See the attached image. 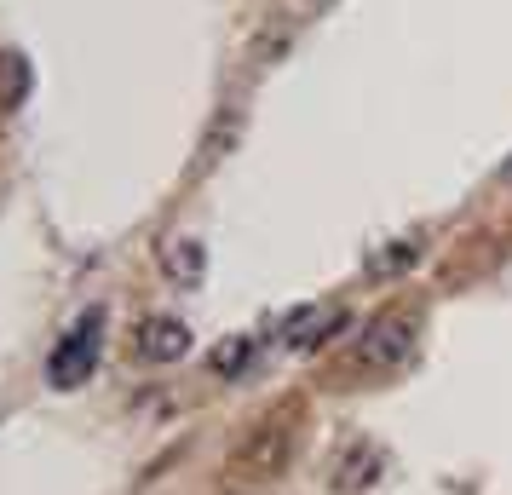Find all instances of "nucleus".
Segmentation results:
<instances>
[{
    "instance_id": "nucleus-1",
    "label": "nucleus",
    "mask_w": 512,
    "mask_h": 495,
    "mask_svg": "<svg viewBox=\"0 0 512 495\" xmlns=\"http://www.w3.org/2000/svg\"><path fill=\"white\" fill-rule=\"evenodd\" d=\"M98 346H104V311H87V317H81V323H70V334L52 346L47 380L58 386V392L87 386V375L98 369Z\"/></svg>"
},
{
    "instance_id": "nucleus-2",
    "label": "nucleus",
    "mask_w": 512,
    "mask_h": 495,
    "mask_svg": "<svg viewBox=\"0 0 512 495\" xmlns=\"http://www.w3.org/2000/svg\"><path fill=\"white\" fill-rule=\"evenodd\" d=\"M409 357H415V317H403V311L374 317L363 329V340H357V363L363 369H397Z\"/></svg>"
},
{
    "instance_id": "nucleus-3",
    "label": "nucleus",
    "mask_w": 512,
    "mask_h": 495,
    "mask_svg": "<svg viewBox=\"0 0 512 495\" xmlns=\"http://www.w3.org/2000/svg\"><path fill=\"white\" fill-rule=\"evenodd\" d=\"M190 352V329L179 317H144L139 323V357L144 363H179Z\"/></svg>"
},
{
    "instance_id": "nucleus-4",
    "label": "nucleus",
    "mask_w": 512,
    "mask_h": 495,
    "mask_svg": "<svg viewBox=\"0 0 512 495\" xmlns=\"http://www.w3.org/2000/svg\"><path fill=\"white\" fill-rule=\"evenodd\" d=\"M340 323H346L340 306H300V311H288V323H282V346H317Z\"/></svg>"
},
{
    "instance_id": "nucleus-5",
    "label": "nucleus",
    "mask_w": 512,
    "mask_h": 495,
    "mask_svg": "<svg viewBox=\"0 0 512 495\" xmlns=\"http://www.w3.org/2000/svg\"><path fill=\"white\" fill-rule=\"evenodd\" d=\"M415 260H420V236H397V242H386L369 260V271L374 277H397V271H409Z\"/></svg>"
},
{
    "instance_id": "nucleus-6",
    "label": "nucleus",
    "mask_w": 512,
    "mask_h": 495,
    "mask_svg": "<svg viewBox=\"0 0 512 495\" xmlns=\"http://www.w3.org/2000/svg\"><path fill=\"white\" fill-rule=\"evenodd\" d=\"M167 271L179 283H202V248L196 242H167Z\"/></svg>"
},
{
    "instance_id": "nucleus-7",
    "label": "nucleus",
    "mask_w": 512,
    "mask_h": 495,
    "mask_svg": "<svg viewBox=\"0 0 512 495\" xmlns=\"http://www.w3.org/2000/svg\"><path fill=\"white\" fill-rule=\"evenodd\" d=\"M208 363H213V375H242V363H248V340H242V334H236V340H225Z\"/></svg>"
},
{
    "instance_id": "nucleus-8",
    "label": "nucleus",
    "mask_w": 512,
    "mask_h": 495,
    "mask_svg": "<svg viewBox=\"0 0 512 495\" xmlns=\"http://www.w3.org/2000/svg\"><path fill=\"white\" fill-rule=\"evenodd\" d=\"M288 6H300V12H317V6H328V0H288Z\"/></svg>"
},
{
    "instance_id": "nucleus-9",
    "label": "nucleus",
    "mask_w": 512,
    "mask_h": 495,
    "mask_svg": "<svg viewBox=\"0 0 512 495\" xmlns=\"http://www.w3.org/2000/svg\"><path fill=\"white\" fill-rule=\"evenodd\" d=\"M501 185H512V162H507V167H501Z\"/></svg>"
}]
</instances>
